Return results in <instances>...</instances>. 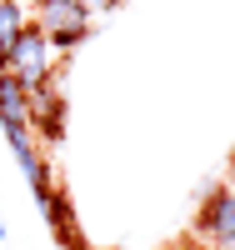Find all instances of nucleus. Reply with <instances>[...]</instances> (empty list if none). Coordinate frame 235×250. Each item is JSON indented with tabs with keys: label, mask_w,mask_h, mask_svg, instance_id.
<instances>
[{
	"label": "nucleus",
	"mask_w": 235,
	"mask_h": 250,
	"mask_svg": "<svg viewBox=\"0 0 235 250\" xmlns=\"http://www.w3.org/2000/svg\"><path fill=\"white\" fill-rule=\"evenodd\" d=\"M195 225H200V235L215 250H235V190H230V185H220V190H210L200 200Z\"/></svg>",
	"instance_id": "obj_3"
},
{
	"label": "nucleus",
	"mask_w": 235,
	"mask_h": 250,
	"mask_svg": "<svg viewBox=\"0 0 235 250\" xmlns=\"http://www.w3.org/2000/svg\"><path fill=\"white\" fill-rule=\"evenodd\" d=\"M225 185L235 190V150H230V170H225Z\"/></svg>",
	"instance_id": "obj_8"
},
{
	"label": "nucleus",
	"mask_w": 235,
	"mask_h": 250,
	"mask_svg": "<svg viewBox=\"0 0 235 250\" xmlns=\"http://www.w3.org/2000/svg\"><path fill=\"white\" fill-rule=\"evenodd\" d=\"M30 135H45V140L65 135V95H60L55 85L30 95Z\"/></svg>",
	"instance_id": "obj_4"
},
{
	"label": "nucleus",
	"mask_w": 235,
	"mask_h": 250,
	"mask_svg": "<svg viewBox=\"0 0 235 250\" xmlns=\"http://www.w3.org/2000/svg\"><path fill=\"white\" fill-rule=\"evenodd\" d=\"M80 5L90 10V15H110V10H120V5H125V0H80Z\"/></svg>",
	"instance_id": "obj_7"
},
{
	"label": "nucleus",
	"mask_w": 235,
	"mask_h": 250,
	"mask_svg": "<svg viewBox=\"0 0 235 250\" xmlns=\"http://www.w3.org/2000/svg\"><path fill=\"white\" fill-rule=\"evenodd\" d=\"M5 70L25 85L30 95L35 90H45V85H55V70H60V55L50 50V40L40 35L35 25H25L15 35V45L5 50Z\"/></svg>",
	"instance_id": "obj_2"
},
{
	"label": "nucleus",
	"mask_w": 235,
	"mask_h": 250,
	"mask_svg": "<svg viewBox=\"0 0 235 250\" xmlns=\"http://www.w3.org/2000/svg\"><path fill=\"white\" fill-rule=\"evenodd\" d=\"M30 25V15L20 0H0V70H5V50L15 45V35Z\"/></svg>",
	"instance_id": "obj_6"
},
{
	"label": "nucleus",
	"mask_w": 235,
	"mask_h": 250,
	"mask_svg": "<svg viewBox=\"0 0 235 250\" xmlns=\"http://www.w3.org/2000/svg\"><path fill=\"white\" fill-rule=\"evenodd\" d=\"M30 25L50 40L55 55H70V50H80L90 40V10L80 0H35Z\"/></svg>",
	"instance_id": "obj_1"
},
{
	"label": "nucleus",
	"mask_w": 235,
	"mask_h": 250,
	"mask_svg": "<svg viewBox=\"0 0 235 250\" xmlns=\"http://www.w3.org/2000/svg\"><path fill=\"white\" fill-rule=\"evenodd\" d=\"M0 130H30V90L0 70Z\"/></svg>",
	"instance_id": "obj_5"
}]
</instances>
